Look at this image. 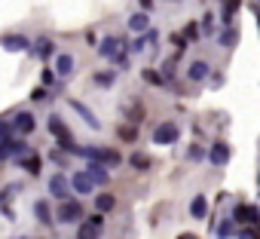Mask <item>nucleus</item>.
Wrapping results in <instances>:
<instances>
[{
	"label": "nucleus",
	"mask_w": 260,
	"mask_h": 239,
	"mask_svg": "<svg viewBox=\"0 0 260 239\" xmlns=\"http://www.w3.org/2000/svg\"><path fill=\"white\" fill-rule=\"evenodd\" d=\"M46 126H49V132L58 138V147H61V151H68V154H77V151H80L77 141H74V135H71V129H68V123H64L58 113H52V116L46 120Z\"/></svg>",
	"instance_id": "obj_1"
},
{
	"label": "nucleus",
	"mask_w": 260,
	"mask_h": 239,
	"mask_svg": "<svg viewBox=\"0 0 260 239\" xmlns=\"http://www.w3.org/2000/svg\"><path fill=\"white\" fill-rule=\"evenodd\" d=\"M77 154L86 157L89 163H101V166H107V169H113V166L122 163V157H119L113 147H98V144H92V147H80Z\"/></svg>",
	"instance_id": "obj_2"
},
{
	"label": "nucleus",
	"mask_w": 260,
	"mask_h": 239,
	"mask_svg": "<svg viewBox=\"0 0 260 239\" xmlns=\"http://www.w3.org/2000/svg\"><path fill=\"white\" fill-rule=\"evenodd\" d=\"M178 138H181V129H178L175 120H166V123H159V126L153 129V144H159V147H169V144H175Z\"/></svg>",
	"instance_id": "obj_3"
},
{
	"label": "nucleus",
	"mask_w": 260,
	"mask_h": 239,
	"mask_svg": "<svg viewBox=\"0 0 260 239\" xmlns=\"http://www.w3.org/2000/svg\"><path fill=\"white\" fill-rule=\"evenodd\" d=\"M71 193H74V184H71V178H68L64 172H58V175L49 178V196H52V199H58V202L74 199Z\"/></svg>",
	"instance_id": "obj_4"
},
{
	"label": "nucleus",
	"mask_w": 260,
	"mask_h": 239,
	"mask_svg": "<svg viewBox=\"0 0 260 239\" xmlns=\"http://www.w3.org/2000/svg\"><path fill=\"white\" fill-rule=\"evenodd\" d=\"M83 218V205L77 202V199H64L61 205H58V212H55V221L58 224H77Z\"/></svg>",
	"instance_id": "obj_5"
},
{
	"label": "nucleus",
	"mask_w": 260,
	"mask_h": 239,
	"mask_svg": "<svg viewBox=\"0 0 260 239\" xmlns=\"http://www.w3.org/2000/svg\"><path fill=\"white\" fill-rule=\"evenodd\" d=\"M10 126H13V132H19V135H31V132L37 129V120H34L31 110H19V113L10 120Z\"/></svg>",
	"instance_id": "obj_6"
},
{
	"label": "nucleus",
	"mask_w": 260,
	"mask_h": 239,
	"mask_svg": "<svg viewBox=\"0 0 260 239\" xmlns=\"http://www.w3.org/2000/svg\"><path fill=\"white\" fill-rule=\"evenodd\" d=\"M68 104H71V110H77V113L83 116V123H86L89 129H95V132L101 129V120L95 116V110H92V107H86V104H83L80 98H68Z\"/></svg>",
	"instance_id": "obj_7"
},
{
	"label": "nucleus",
	"mask_w": 260,
	"mask_h": 239,
	"mask_svg": "<svg viewBox=\"0 0 260 239\" xmlns=\"http://www.w3.org/2000/svg\"><path fill=\"white\" fill-rule=\"evenodd\" d=\"M233 221L236 224H248V227H257L260 224V208L257 205H236V212H233Z\"/></svg>",
	"instance_id": "obj_8"
},
{
	"label": "nucleus",
	"mask_w": 260,
	"mask_h": 239,
	"mask_svg": "<svg viewBox=\"0 0 260 239\" xmlns=\"http://www.w3.org/2000/svg\"><path fill=\"white\" fill-rule=\"evenodd\" d=\"M125 49H122V40H116V37H104L101 43H98V55L101 58H110V62H116V55H122Z\"/></svg>",
	"instance_id": "obj_9"
},
{
	"label": "nucleus",
	"mask_w": 260,
	"mask_h": 239,
	"mask_svg": "<svg viewBox=\"0 0 260 239\" xmlns=\"http://www.w3.org/2000/svg\"><path fill=\"white\" fill-rule=\"evenodd\" d=\"M208 160H211L214 169H223L226 160H230V144H226V141H214L211 151H208Z\"/></svg>",
	"instance_id": "obj_10"
},
{
	"label": "nucleus",
	"mask_w": 260,
	"mask_h": 239,
	"mask_svg": "<svg viewBox=\"0 0 260 239\" xmlns=\"http://www.w3.org/2000/svg\"><path fill=\"white\" fill-rule=\"evenodd\" d=\"M71 184H74V193H80V196H89V193L98 187V184L86 175V169H83V172H77V175L71 178Z\"/></svg>",
	"instance_id": "obj_11"
},
{
	"label": "nucleus",
	"mask_w": 260,
	"mask_h": 239,
	"mask_svg": "<svg viewBox=\"0 0 260 239\" xmlns=\"http://www.w3.org/2000/svg\"><path fill=\"white\" fill-rule=\"evenodd\" d=\"M74 68H77V58H74L71 52H58V55H55V74H58V77H71Z\"/></svg>",
	"instance_id": "obj_12"
},
{
	"label": "nucleus",
	"mask_w": 260,
	"mask_h": 239,
	"mask_svg": "<svg viewBox=\"0 0 260 239\" xmlns=\"http://www.w3.org/2000/svg\"><path fill=\"white\" fill-rule=\"evenodd\" d=\"M128 31L132 34H147L150 31V16L141 10V13H132L128 16Z\"/></svg>",
	"instance_id": "obj_13"
},
{
	"label": "nucleus",
	"mask_w": 260,
	"mask_h": 239,
	"mask_svg": "<svg viewBox=\"0 0 260 239\" xmlns=\"http://www.w3.org/2000/svg\"><path fill=\"white\" fill-rule=\"evenodd\" d=\"M16 166H19V169H25L28 175H40V172H43V160H40L37 154H28V157H19V160H16Z\"/></svg>",
	"instance_id": "obj_14"
},
{
	"label": "nucleus",
	"mask_w": 260,
	"mask_h": 239,
	"mask_svg": "<svg viewBox=\"0 0 260 239\" xmlns=\"http://www.w3.org/2000/svg\"><path fill=\"white\" fill-rule=\"evenodd\" d=\"M208 71H211V68H208V62L196 58V62H193V65L187 68V80H193V83H202V80L208 77Z\"/></svg>",
	"instance_id": "obj_15"
},
{
	"label": "nucleus",
	"mask_w": 260,
	"mask_h": 239,
	"mask_svg": "<svg viewBox=\"0 0 260 239\" xmlns=\"http://www.w3.org/2000/svg\"><path fill=\"white\" fill-rule=\"evenodd\" d=\"M86 175H89L95 184H107V181H110V172H107V166H101V163H89V166H86Z\"/></svg>",
	"instance_id": "obj_16"
},
{
	"label": "nucleus",
	"mask_w": 260,
	"mask_h": 239,
	"mask_svg": "<svg viewBox=\"0 0 260 239\" xmlns=\"http://www.w3.org/2000/svg\"><path fill=\"white\" fill-rule=\"evenodd\" d=\"M208 215V199H205V193H196L193 196V202H190V218H205Z\"/></svg>",
	"instance_id": "obj_17"
},
{
	"label": "nucleus",
	"mask_w": 260,
	"mask_h": 239,
	"mask_svg": "<svg viewBox=\"0 0 260 239\" xmlns=\"http://www.w3.org/2000/svg\"><path fill=\"white\" fill-rule=\"evenodd\" d=\"M34 218H37L40 224H52V221H55V215H52V208H49L46 199H37V202H34Z\"/></svg>",
	"instance_id": "obj_18"
},
{
	"label": "nucleus",
	"mask_w": 260,
	"mask_h": 239,
	"mask_svg": "<svg viewBox=\"0 0 260 239\" xmlns=\"http://www.w3.org/2000/svg\"><path fill=\"white\" fill-rule=\"evenodd\" d=\"M128 166H132L135 172H150V166H153V160H150L147 154H141V151H135L132 157H128Z\"/></svg>",
	"instance_id": "obj_19"
},
{
	"label": "nucleus",
	"mask_w": 260,
	"mask_h": 239,
	"mask_svg": "<svg viewBox=\"0 0 260 239\" xmlns=\"http://www.w3.org/2000/svg\"><path fill=\"white\" fill-rule=\"evenodd\" d=\"M34 52H37L40 58H52V55H55V43H52L49 37H37V40H34Z\"/></svg>",
	"instance_id": "obj_20"
},
{
	"label": "nucleus",
	"mask_w": 260,
	"mask_h": 239,
	"mask_svg": "<svg viewBox=\"0 0 260 239\" xmlns=\"http://www.w3.org/2000/svg\"><path fill=\"white\" fill-rule=\"evenodd\" d=\"M113 208H116V196H113V193H98V196H95V212L107 215V212H113Z\"/></svg>",
	"instance_id": "obj_21"
},
{
	"label": "nucleus",
	"mask_w": 260,
	"mask_h": 239,
	"mask_svg": "<svg viewBox=\"0 0 260 239\" xmlns=\"http://www.w3.org/2000/svg\"><path fill=\"white\" fill-rule=\"evenodd\" d=\"M4 46H7L10 52H25L31 43H28V37H22V34H10V37L4 40Z\"/></svg>",
	"instance_id": "obj_22"
},
{
	"label": "nucleus",
	"mask_w": 260,
	"mask_h": 239,
	"mask_svg": "<svg viewBox=\"0 0 260 239\" xmlns=\"http://www.w3.org/2000/svg\"><path fill=\"white\" fill-rule=\"evenodd\" d=\"M236 43H239V31H236V28H223V31H220V46L233 49Z\"/></svg>",
	"instance_id": "obj_23"
},
{
	"label": "nucleus",
	"mask_w": 260,
	"mask_h": 239,
	"mask_svg": "<svg viewBox=\"0 0 260 239\" xmlns=\"http://www.w3.org/2000/svg\"><path fill=\"white\" fill-rule=\"evenodd\" d=\"M125 116H128V123H132V126H138L141 123V120H144V107L135 101V104H128V110H125Z\"/></svg>",
	"instance_id": "obj_24"
},
{
	"label": "nucleus",
	"mask_w": 260,
	"mask_h": 239,
	"mask_svg": "<svg viewBox=\"0 0 260 239\" xmlns=\"http://www.w3.org/2000/svg\"><path fill=\"white\" fill-rule=\"evenodd\" d=\"M98 233H101L98 227H92L89 221H83V224H80V230H77V239H98Z\"/></svg>",
	"instance_id": "obj_25"
},
{
	"label": "nucleus",
	"mask_w": 260,
	"mask_h": 239,
	"mask_svg": "<svg viewBox=\"0 0 260 239\" xmlns=\"http://www.w3.org/2000/svg\"><path fill=\"white\" fill-rule=\"evenodd\" d=\"M19 190H22V184H7L4 193H0V208H7V202H10L13 196H19Z\"/></svg>",
	"instance_id": "obj_26"
},
{
	"label": "nucleus",
	"mask_w": 260,
	"mask_h": 239,
	"mask_svg": "<svg viewBox=\"0 0 260 239\" xmlns=\"http://www.w3.org/2000/svg\"><path fill=\"white\" fill-rule=\"evenodd\" d=\"M116 135H119L122 141H128V144L138 141V129H135V126H119V129H116Z\"/></svg>",
	"instance_id": "obj_27"
},
{
	"label": "nucleus",
	"mask_w": 260,
	"mask_h": 239,
	"mask_svg": "<svg viewBox=\"0 0 260 239\" xmlns=\"http://www.w3.org/2000/svg\"><path fill=\"white\" fill-rule=\"evenodd\" d=\"M141 77H144L147 83H153V86H162V83H166V77H162V74H156L153 68H144V71H141Z\"/></svg>",
	"instance_id": "obj_28"
},
{
	"label": "nucleus",
	"mask_w": 260,
	"mask_h": 239,
	"mask_svg": "<svg viewBox=\"0 0 260 239\" xmlns=\"http://www.w3.org/2000/svg\"><path fill=\"white\" fill-rule=\"evenodd\" d=\"M233 224H236L233 218H230V221H223V224L217 227V239H230V236L236 233V227H233Z\"/></svg>",
	"instance_id": "obj_29"
},
{
	"label": "nucleus",
	"mask_w": 260,
	"mask_h": 239,
	"mask_svg": "<svg viewBox=\"0 0 260 239\" xmlns=\"http://www.w3.org/2000/svg\"><path fill=\"white\" fill-rule=\"evenodd\" d=\"M116 80V71H104V74H95V83L98 86H110Z\"/></svg>",
	"instance_id": "obj_30"
},
{
	"label": "nucleus",
	"mask_w": 260,
	"mask_h": 239,
	"mask_svg": "<svg viewBox=\"0 0 260 239\" xmlns=\"http://www.w3.org/2000/svg\"><path fill=\"white\" fill-rule=\"evenodd\" d=\"M31 101H49V92H46V86H37V89L31 92Z\"/></svg>",
	"instance_id": "obj_31"
},
{
	"label": "nucleus",
	"mask_w": 260,
	"mask_h": 239,
	"mask_svg": "<svg viewBox=\"0 0 260 239\" xmlns=\"http://www.w3.org/2000/svg\"><path fill=\"white\" fill-rule=\"evenodd\" d=\"M202 31H205V34H211V31H214V16H211V13H205V16H202Z\"/></svg>",
	"instance_id": "obj_32"
},
{
	"label": "nucleus",
	"mask_w": 260,
	"mask_h": 239,
	"mask_svg": "<svg viewBox=\"0 0 260 239\" xmlns=\"http://www.w3.org/2000/svg\"><path fill=\"white\" fill-rule=\"evenodd\" d=\"M172 43H175V49H178V52H184V49H187V37H184V34H172Z\"/></svg>",
	"instance_id": "obj_33"
},
{
	"label": "nucleus",
	"mask_w": 260,
	"mask_h": 239,
	"mask_svg": "<svg viewBox=\"0 0 260 239\" xmlns=\"http://www.w3.org/2000/svg\"><path fill=\"white\" fill-rule=\"evenodd\" d=\"M220 4H223V13H230V16H233V13L239 10V4H242V0H220Z\"/></svg>",
	"instance_id": "obj_34"
},
{
	"label": "nucleus",
	"mask_w": 260,
	"mask_h": 239,
	"mask_svg": "<svg viewBox=\"0 0 260 239\" xmlns=\"http://www.w3.org/2000/svg\"><path fill=\"white\" fill-rule=\"evenodd\" d=\"M162 77H166V80H172V77H175V58H169V62L162 65Z\"/></svg>",
	"instance_id": "obj_35"
},
{
	"label": "nucleus",
	"mask_w": 260,
	"mask_h": 239,
	"mask_svg": "<svg viewBox=\"0 0 260 239\" xmlns=\"http://www.w3.org/2000/svg\"><path fill=\"white\" fill-rule=\"evenodd\" d=\"M184 37H187V40H196V37H199V28H196V25H187V28H184Z\"/></svg>",
	"instance_id": "obj_36"
},
{
	"label": "nucleus",
	"mask_w": 260,
	"mask_h": 239,
	"mask_svg": "<svg viewBox=\"0 0 260 239\" xmlns=\"http://www.w3.org/2000/svg\"><path fill=\"white\" fill-rule=\"evenodd\" d=\"M89 224H92V227H98V230H101V227H104V215H101V212H95V215H92V218H89Z\"/></svg>",
	"instance_id": "obj_37"
},
{
	"label": "nucleus",
	"mask_w": 260,
	"mask_h": 239,
	"mask_svg": "<svg viewBox=\"0 0 260 239\" xmlns=\"http://www.w3.org/2000/svg\"><path fill=\"white\" fill-rule=\"evenodd\" d=\"M10 123H7V120H0V141H4V138H10Z\"/></svg>",
	"instance_id": "obj_38"
},
{
	"label": "nucleus",
	"mask_w": 260,
	"mask_h": 239,
	"mask_svg": "<svg viewBox=\"0 0 260 239\" xmlns=\"http://www.w3.org/2000/svg\"><path fill=\"white\" fill-rule=\"evenodd\" d=\"M202 157H205V151H202L199 144H193V147H190V160H202Z\"/></svg>",
	"instance_id": "obj_39"
},
{
	"label": "nucleus",
	"mask_w": 260,
	"mask_h": 239,
	"mask_svg": "<svg viewBox=\"0 0 260 239\" xmlns=\"http://www.w3.org/2000/svg\"><path fill=\"white\" fill-rule=\"evenodd\" d=\"M55 77H58V74H55V71H43V86H49V83H52V80H55Z\"/></svg>",
	"instance_id": "obj_40"
},
{
	"label": "nucleus",
	"mask_w": 260,
	"mask_h": 239,
	"mask_svg": "<svg viewBox=\"0 0 260 239\" xmlns=\"http://www.w3.org/2000/svg\"><path fill=\"white\" fill-rule=\"evenodd\" d=\"M236 239H257V236H254V230H242V233H239Z\"/></svg>",
	"instance_id": "obj_41"
},
{
	"label": "nucleus",
	"mask_w": 260,
	"mask_h": 239,
	"mask_svg": "<svg viewBox=\"0 0 260 239\" xmlns=\"http://www.w3.org/2000/svg\"><path fill=\"white\" fill-rule=\"evenodd\" d=\"M141 10L147 13V10H153V0H141Z\"/></svg>",
	"instance_id": "obj_42"
},
{
	"label": "nucleus",
	"mask_w": 260,
	"mask_h": 239,
	"mask_svg": "<svg viewBox=\"0 0 260 239\" xmlns=\"http://www.w3.org/2000/svg\"><path fill=\"white\" fill-rule=\"evenodd\" d=\"M178 239H199V236H193V233H181Z\"/></svg>",
	"instance_id": "obj_43"
},
{
	"label": "nucleus",
	"mask_w": 260,
	"mask_h": 239,
	"mask_svg": "<svg viewBox=\"0 0 260 239\" xmlns=\"http://www.w3.org/2000/svg\"><path fill=\"white\" fill-rule=\"evenodd\" d=\"M254 236H257V239H260V227H254Z\"/></svg>",
	"instance_id": "obj_44"
},
{
	"label": "nucleus",
	"mask_w": 260,
	"mask_h": 239,
	"mask_svg": "<svg viewBox=\"0 0 260 239\" xmlns=\"http://www.w3.org/2000/svg\"><path fill=\"white\" fill-rule=\"evenodd\" d=\"M166 4H178V0H166Z\"/></svg>",
	"instance_id": "obj_45"
},
{
	"label": "nucleus",
	"mask_w": 260,
	"mask_h": 239,
	"mask_svg": "<svg viewBox=\"0 0 260 239\" xmlns=\"http://www.w3.org/2000/svg\"><path fill=\"white\" fill-rule=\"evenodd\" d=\"M257 181H260V175H257Z\"/></svg>",
	"instance_id": "obj_46"
}]
</instances>
